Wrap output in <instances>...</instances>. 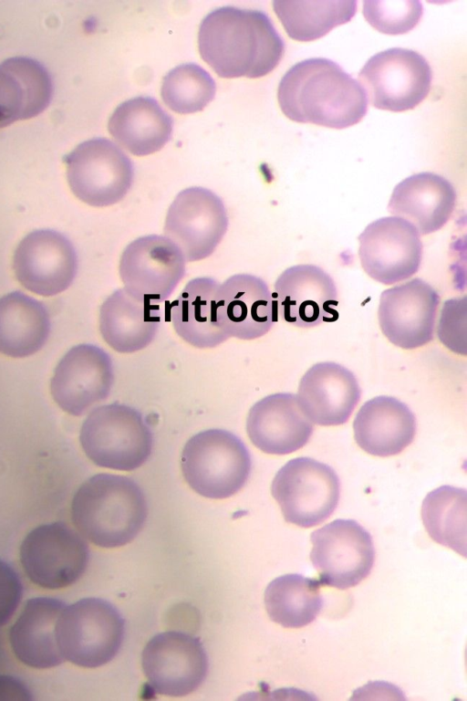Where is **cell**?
<instances>
[{
	"label": "cell",
	"instance_id": "obj_26",
	"mask_svg": "<svg viewBox=\"0 0 467 701\" xmlns=\"http://www.w3.org/2000/svg\"><path fill=\"white\" fill-rule=\"evenodd\" d=\"M156 304L139 301L124 288L109 295L99 309V330L109 347L120 353L139 351L151 343L161 324Z\"/></svg>",
	"mask_w": 467,
	"mask_h": 701
},
{
	"label": "cell",
	"instance_id": "obj_19",
	"mask_svg": "<svg viewBox=\"0 0 467 701\" xmlns=\"http://www.w3.org/2000/svg\"><path fill=\"white\" fill-rule=\"evenodd\" d=\"M277 311L295 326L311 328L338 319L337 290L321 267L303 264L285 269L275 283Z\"/></svg>",
	"mask_w": 467,
	"mask_h": 701
},
{
	"label": "cell",
	"instance_id": "obj_23",
	"mask_svg": "<svg viewBox=\"0 0 467 701\" xmlns=\"http://www.w3.org/2000/svg\"><path fill=\"white\" fill-rule=\"evenodd\" d=\"M456 192L445 178L433 173H420L401 181L393 190L388 210L410 223L420 235L441 229L451 218Z\"/></svg>",
	"mask_w": 467,
	"mask_h": 701
},
{
	"label": "cell",
	"instance_id": "obj_27",
	"mask_svg": "<svg viewBox=\"0 0 467 701\" xmlns=\"http://www.w3.org/2000/svg\"><path fill=\"white\" fill-rule=\"evenodd\" d=\"M47 69L28 58H13L0 64V129L44 111L52 97Z\"/></svg>",
	"mask_w": 467,
	"mask_h": 701
},
{
	"label": "cell",
	"instance_id": "obj_13",
	"mask_svg": "<svg viewBox=\"0 0 467 701\" xmlns=\"http://www.w3.org/2000/svg\"><path fill=\"white\" fill-rule=\"evenodd\" d=\"M141 665L153 693L183 696L194 692L205 680L208 657L198 638L169 631L148 642L141 654Z\"/></svg>",
	"mask_w": 467,
	"mask_h": 701
},
{
	"label": "cell",
	"instance_id": "obj_8",
	"mask_svg": "<svg viewBox=\"0 0 467 701\" xmlns=\"http://www.w3.org/2000/svg\"><path fill=\"white\" fill-rule=\"evenodd\" d=\"M21 565L36 585L58 590L84 574L89 560L86 539L64 522H52L32 529L20 546Z\"/></svg>",
	"mask_w": 467,
	"mask_h": 701
},
{
	"label": "cell",
	"instance_id": "obj_34",
	"mask_svg": "<svg viewBox=\"0 0 467 701\" xmlns=\"http://www.w3.org/2000/svg\"><path fill=\"white\" fill-rule=\"evenodd\" d=\"M161 93L164 103L173 111L193 113L204 109L213 99L215 82L202 68L187 63L167 73Z\"/></svg>",
	"mask_w": 467,
	"mask_h": 701
},
{
	"label": "cell",
	"instance_id": "obj_37",
	"mask_svg": "<svg viewBox=\"0 0 467 701\" xmlns=\"http://www.w3.org/2000/svg\"><path fill=\"white\" fill-rule=\"evenodd\" d=\"M22 594L18 575L12 567L0 560V628L12 618Z\"/></svg>",
	"mask_w": 467,
	"mask_h": 701
},
{
	"label": "cell",
	"instance_id": "obj_30",
	"mask_svg": "<svg viewBox=\"0 0 467 701\" xmlns=\"http://www.w3.org/2000/svg\"><path fill=\"white\" fill-rule=\"evenodd\" d=\"M49 332V314L41 302L20 291L0 298V353L12 358L33 355Z\"/></svg>",
	"mask_w": 467,
	"mask_h": 701
},
{
	"label": "cell",
	"instance_id": "obj_28",
	"mask_svg": "<svg viewBox=\"0 0 467 701\" xmlns=\"http://www.w3.org/2000/svg\"><path fill=\"white\" fill-rule=\"evenodd\" d=\"M173 120L150 97H136L117 107L109 120L115 141L134 155L144 156L161 150L171 139Z\"/></svg>",
	"mask_w": 467,
	"mask_h": 701
},
{
	"label": "cell",
	"instance_id": "obj_33",
	"mask_svg": "<svg viewBox=\"0 0 467 701\" xmlns=\"http://www.w3.org/2000/svg\"><path fill=\"white\" fill-rule=\"evenodd\" d=\"M421 518L429 536L464 558L467 554V491L441 486L430 492L421 506Z\"/></svg>",
	"mask_w": 467,
	"mask_h": 701
},
{
	"label": "cell",
	"instance_id": "obj_21",
	"mask_svg": "<svg viewBox=\"0 0 467 701\" xmlns=\"http://www.w3.org/2000/svg\"><path fill=\"white\" fill-rule=\"evenodd\" d=\"M361 390L348 369L333 361L311 366L300 380L298 404L312 424H343L359 402Z\"/></svg>",
	"mask_w": 467,
	"mask_h": 701
},
{
	"label": "cell",
	"instance_id": "obj_11",
	"mask_svg": "<svg viewBox=\"0 0 467 701\" xmlns=\"http://www.w3.org/2000/svg\"><path fill=\"white\" fill-rule=\"evenodd\" d=\"M310 560L321 585L346 590L370 573L375 561L371 535L353 519H336L311 533Z\"/></svg>",
	"mask_w": 467,
	"mask_h": 701
},
{
	"label": "cell",
	"instance_id": "obj_31",
	"mask_svg": "<svg viewBox=\"0 0 467 701\" xmlns=\"http://www.w3.org/2000/svg\"><path fill=\"white\" fill-rule=\"evenodd\" d=\"M321 583L298 573L273 580L265 591V605L270 619L285 628H301L315 621L324 600Z\"/></svg>",
	"mask_w": 467,
	"mask_h": 701
},
{
	"label": "cell",
	"instance_id": "obj_18",
	"mask_svg": "<svg viewBox=\"0 0 467 701\" xmlns=\"http://www.w3.org/2000/svg\"><path fill=\"white\" fill-rule=\"evenodd\" d=\"M440 297L426 281L413 278L384 290L378 309L382 333L394 345L412 350L433 339Z\"/></svg>",
	"mask_w": 467,
	"mask_h": 701
},
{
	"label": "cell",
	"instance_id": "obj_32",
	"mask_svg": "<svg viewBox=\"0 0 467 701\" xmlns=\"http://www.w3.org/2000/svg\"><path fill=\"white\" fill-rule=\"evenodd\" d=\"M274 10L288 36L313 41L352 19L356 0H275Z\"/></svg>",
	"mask_w": 467,
	"mask_h": 701
},
{
	"label": "cell",
	"instance_id": "obj_20",
	"mask_svg": "<svg viewBox=\"0 0 467 701\" xmlns=\"http://www.w3.org/2000/svg\"><path fill=\"white\" fill-rule=\"evenodd\" d=\"M277 305L267 284L251 274H236L219 284L217 321L225 334L254 340L266 334L277 319Z\"/></svg>",
	"mask_w": 467,
	"mask_h": 701
},
{
	"label": "cell",
	"instance_id": "obj_4",
	"mask_svg": "<svg viewBox=\"0 0 467 701\" xmlns=\"http://www.w3.org/2000/svg\"><path fill=\"white\" fill-rule=\"evenodd\" d=\"M79 442L95 465L132 471L148 460L153 436L138 410L114 403L96 407L88 413L80 428Z\"/></svg>",
	"mask_w": 467,
	"mask_h": 701
},
{
	"label": "cell",
	"instance_id": "obj_5",
	"mask_svg": "<svg viewBox=\"0 0 467 701\" xmlns=\"http://www.w3.org/2000/svg\"><path fill=\"white\" fill-rule=\"evenodd\" d=\"M181 466L185 481L196 493L223 499L236 494L245 485L252 459L237 435L223 429H208L186 442Z\"/></svg>",
	"mask_w": 467,
	"mask_h": 701
},
{
	"label": "cell",
	"instance_id": "obj_12",
	"mask_svg": "<svg viewBox=\"0 0 467 701\" xmlns=\"http://www.w3.org/2000/svg\"><path fill=\"white\" fill-rule=\"evenodd\" d=\"M186 262L181 249L165 235L140 236L121 254L119 270L123 288L139 301L160 304L184 277Z\"/></svg>",
	"mask_w": 467,
	"mask_h": 701
},
{
	"label": "cell",
	"instance_id": "obj_24",
	"mask_svg": "<svg viewBox=\"0 0 467 701\" xmlns=\"http://www.w3.org/2000/svg\"><path fill=\"white\" fill-rule=\"evenodd\" d=\"M416 429V418L409 406L385 395L367 401L353 422L358 445L380 457L401 453L413 441Z\"/></svg>",
	"mask_w": 467,
	"mask_h": 701
},
{
	"label": "cell",
	"instance_id": "obj_35",
	"mask_svg": "<svg viewBox=\"0 0 467 701\" xmlns=\"http://www.w3.org/2000/svg\"><path fill=\"white\" fill-rule=\"evenodd\" d=\"M423 13L419 0H365L363 16L378 31L388 35L405 34L413 29Z\"/></svg>",
	"mask_w": 467,
	"mask_h": 701
},
{
	"label": "cell",
	"instance_id": "obj_29",
	"mask_svg": "<svg viewBox=\"0 0 467 701\" xmlns=\"http://www.w3.org/2000/svg\"><path fill=\"white\" fill-rule=\"evenodd\" d=\"M219 284L212 277L193 278L171 305V319L176 333L193 347L213 348L229 338L217 321Z\"/></svg>",
	"mask_w": 467,
	"mask_h": 701
},
{
	"label": "cell",
	"instance_id": "obj_1",
	"mask_svg": "<svg viewBox=\"0 0 467 701\" xmlns=\"http://www.w3.org/2000/svg\"><path fill=\"white\" fill-rule=\"evenodd\" d=\"M202 59L222 78H260L282 58L285 44L262 11L221 7L202 20L198 34Z\"/></svg>",
	"mask_w": 467,
	"mask_h": 701
},
{
	"label": "cell",
	"instance_id": "obj_10",
	"mask_svg": "<svg viewBox=\"0 0 467 701\" xmlns=\"http://www.w3.org/2000/svg\"><path fill=\"white\" fill-rule=\"evenodd\" d=\"M358 78L375 108L398 112L415 108L427 97L432 73L420 54L394 47L371 57Z\"/></svg>",
	"mask_w": 467,
	"mask_h": 701
},
{
	"label": "cell",
	"instance_id": "obj_2",
	"mask_svg": "<svg viewBox=\"0 0 467 701\" xmlns=\"http://www.w3.org/2000/svg\"><path fill=\"white\" fill-rule=\"evenodd\" d=\"M277 97L290 120L333 129L357 124L368 111V98L359 82L327 58H309L293 66L282 78Z\"/></svg>",
	"mask_w": 467,
	"mask_h": 701
},
{
	"label": "cell",
	"instance_id": "obj_7",
	"mask_svg": "<svg viewBox=\"0 0 467 701\" xmlns=\"http://www.w3.org/2000/svg\"><path fill=\"white\" fill-rule=\"evenodd\" d=\"M271 492L286 522L311 528L324 522L337 508L340 481L328 465L296 457L277 471Z\"/></svg>",
	"mask_w": 467,
	"mask_h": 701
},
{
	"label": "cell",
	"instance_id": "obj_38",
	"mask_svg": "<svg viewBox=\"0 0 467 701\" xmlns=\"http://www.w3.org/2000/svg\"><path fill=\"white\" fill-rule=\"evenodd\" d=\"M31 693L18 679L0 675V700H30Z\"/></svg>",
	"mask_w": 467,
	"mask_h": 701
},
{
	"label": "cell",
	"instance_id": "obj_15",
	"mask_svg": "<svg viewBox=\"0 0 467 701\" xmlns=\"http://www.w3.org/2000/svg\"><path fill=\"white\" fill-rule=\"evenodd\" d=\"M364 271L374 280L392 285L412 277L422 258V243L408 221L388 216L370 223L358 236Z\"/></svg>",
	"mask_w": 467,
	"mask_h": 701
},
{
	"label": "cell",
	"instance_id": "obj_16",
	"mask_svg": "<svg viewBox=\"0 0 467 701\" xmlns=\"http://www.w3.org/2000/svg\"><path fill=\"white\" fill-rule=\"evenodd\" d=\"M113 382L110 356L96 345L79 344L57 363L50 381V392L60 409L80 416L109 397Z\"/></svg>",
	"mask_w": 467,
	"mask_h": 701
},
{
	"label": "cell",
	"instance_id": "obj_14",
	"mask_svg": "<svg viewBox=\"0 0 467 701\" xmlns=\"http://www.w3.org/2000/svg\"><path fill=\"white\" fill-rule=\"evenodd\" d=\"M227 228L223 202L211 190L197 186L177 194L164 224L165 236L181 249L188 262L210 256Z\"/></svg>",
	"mask_w": 467,
	"mask_h": 701
},
{
	"label": "cell",
	"instance_id": "obj_25",
	"mask_svg": "<svg viewBox=\"0 0 467 701\" xmlns=\"http://www.w3.org/2000/svg\"><path fill=\"white\" fill-rule=\"evenodd\" d=\"M66 603L49 597L27 600L9 631V643L16 657L36 669H47L64 663L56 638V624Z\"/></svg>",
	"mask_w": 467,
	"mask_h": 701
},
{
	"label": "cell",
	"instance_id": "obj_17",
	"mask_svg": "<svg viewBox=\"0 0 467 701\" xmlns=\"http://www.w3.org/2000/svg\"><path fill=\"white\" fill-rule=\"evenodd\" d=\"M17 280L27 290L50 297L66 290L78 271V257L71 242L60 233L41 229L26 235L13 261Z\"/></svg>",
	"mask_w": 467,
	"mask_h": 701
},
{
	"label": "cell",
	"instance_id": "obj_9",
	"mask_svg": "<svg viewBox=\"0 0 467 701\" xmlns=\"http://www.w3.org/2000/svg\"><path fill=\"white\" fill-rule=\"evenodd\" d=\"M73 194L96 207L119 202L133 183L130 159L112 141L96 138L79 144L65 158Z\"/></svg>",
	"mask_w": 467,
	"mask_h": 701
},
{
	"label": "cell",
	"instance_id": "obj_36",
	"mask_svg": "<svg viewBox=\"0 0 467 701\" xmlns=\"http://www.w3.org/2000/svg\"><path fill=\"white\" fill-rule=\"evenodd\" d=\"M466 297L447 300L441 309L438 336L450 350L466 354Z\"/></svg>",
	"mask_w": 467,
	"mask_h": 701
},
{
	"label": "cell",
	"instance_id": "obj_6",
	"mask_svg": "<svg viewBox=\"0 0 467 701\" xmlns=\"http://www.w3.org/2000/svg\"><path fill=\"white\" fill-rule=\"evenodd\" d=\"M125 621L109 602L84 598L65 605L57 621L56 638L61 656L75 665L96 668L119 653Z\"/></svg>",
	"mask_w": 467,
	"mask_h": 701
},
{
	"label": "cell",
	"instance_id": "obj_22",
	"mask_svg": "<svg viewBox=\"0 0 467 701\" xmlns=\"http://www.w3.org/2000/svg\"><path fill=\"white\" fill-rule=\"evenodd\" d=\"M246 431L251 442L261 451L287 455L306 445L314 427L295 394L278 392L264 397L252 406Z\"/></svg>",
	"mask_w": 467,
	"mask_h": 701
},
{
	"label": "cell",
	"instance_id": "obj_3",
	"mask_svg": "<svg viewBox=\"0 0 467 701\" xmlns=\"http://www.w3.org/2000/svg\"><path fill=\"white\" fill-rule=\"evenodd\" d=\"M70 515L76 530L102 548L132 541L142 529L148 506L140 487L130 477L99 473L87 479L75 493Z\"/></svg>",
	"mask_w": 467,
	"mask_h": 701
}]
</instances>
